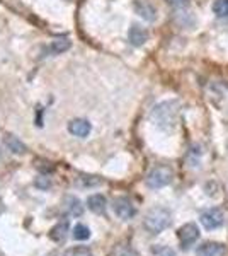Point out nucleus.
Here are the masks:
<instances>
[{"mask_svg":"<svg viewBox=\"0 0 228 256\" xmlns=\"http://www.w3.org/2000/svg\"><path fill=\"white\" fill-rule=\"evenodd\" d=\"M179 114V102L177 101H164L157 104L152 111V120L162 130H171L177 122Z\"/></svg>","mask_w":228,"mask_h":256,"instance_id":"nucleus-1","label":"nucleus"},{"mask_svg":"<svg viewBox=\"0 0 228 256\" xmlns=\"http://www.w3.org/2000/svg\"><path fill=\"white\" fill-rule=\"evenodd\" d=\"M171 212L164 207H155L145 216L143 218V227L150 234H160L162 230H165L171 226Z\"/></svg>","mask_w":228,"mask_h":256,"instance_id":"nucleus-2","label":"nucleus"},{"mask_svg":"<svg viewBox=\"0 0 228 256\" xmlns=\"http://www.w3.org/2000/svg\"><path fill=\"white\" fill-rule=\"evenodd\" d=\"M174 172L169 166H157L153 168L147 176V186L150 190H160L167 186L172 181Z\"/></svg>","mask_w":228,"mask_h":256,"instance_id":"nucleus-3","label":"nucleus"},{"mask_svg":"<svg viewBox=\"0 0 228 256\" xmlns=\"http://www.w3.org/2000/svg\"><path fill=\"white\" fill-rule=\"evenodd\" d=\"M203 227L206 230H215L218 227L223 226V220H225V216L220 208H210V210H205L200 217Z\"/></svg>","mask_w":228,"mask_h":256,"instance_id":"nucleus-4","label":"nucleus"},{"mask_svg":"<svg viewBox=\"0 0 228 256\" xmlns=\"http://www.w3.org/2000/svg\"><path fill=\"white\" fill-rule=\"evenodd\" d=\"M177 238H179L182 250H188L191 244H194V242L198 241V238H200V229H198L196 224L189 222V224H184L177 230Z\"/></svg>","mask_w":228,"mask_h":256,"instance_id":"nucleus-5","label":"nucleus"},{"mask_svg":"<svg viewBox=\"0 0 228 256\" xmlns=\"http://www.w3.org/2000/svg\"><path fill=\"white\" fill-rule=\"evenodd\" d=\"M113 208H114L116 216H118L119 218H123V220H130V218H133L135 214H136V208H135L133 202H131L130 198H126V196L116 198L114 204H113Z\"/></svg>","mask_w":228,"mask_h":256,"instance_id":"nucleus-6","label":"nucleus"},{"mask_svg":"<svg viewBox=\"0 0 228 256\" xmlns=\"http://www.w3.org/2000/svg\"><path fill=\"white\" fill-rule=\"evenodd\" d=\"M133 9L136 14H138L142 19L147 20V22H153V20L157 19V9L153 7V4L148 2V0H135Z\"/></svg>","mask_w":228,"mask_h":256,"instance_id":"nucleus-7","label":"nucleus"},{"mask_svg":"<svg viewBox=\"0 0 228 256\" xmlns=\"http://www.w3.org/2000/svg\"><path fill=\"white\" fill-rule=\"evenodd\" d=\"M148 31L145 30V28L138 26V24H133V26L130 28V31H128V40H130V43L133 44V46H143L145 43L148 41Z\"/></svg>","mask_w":228,"mask_h":256,"instance_id":"nucleus-8","label":"nucleus"},{"mask_svg":"<svg viewBox=\"0 0 228 256\" xmlns=\"http://www.w3.org/2000/svg\"><path fill=\"white\" fill-rule=\"evenodd\" d=\"M90 130H92V125H90L87 120L75 118V120H72V122L68 123V132L72 135H75V137L84 138V137H87V135L90 134Z\"/></svg>","mask_w":228,"mask_h":256,"instance_id":"nucleus-9","label":"nucleus"},{"mask_svg":"<svg viewBox=\"0 0 228 256\" xmlns=\"http://www.w3.org/2000/svg\"><path fill=\"white\" fill-rule=\"evenodd\" d=\"M227 250L222 242H205L203 246L198 248V256H225Z\"/></svg>","mask_w":228,"mask_h":256,"instance_id":"nucleus-10","label":"nucleus"},{"mask_svg":"<svg viewBox=\"0 0 228 256\" xmlns=\"http://www.w3.org/2000/svg\"><path fill=\"white\" fill-rule=\"evenodd\" d=\"M3 144H5V147L9 148L12 154L22 156V154H26V152H27V147L24 146V144L20 142L17 137H14V135H5V137H3Z\"/></svg>","mask_w":228,"mask_h":256,"instance_id":"nucleus-11","label":"nucleus"},{"mask_svg":"<svg viewBox=\"0 0 228 256\" xmlns=\"http://www.w3.org/2000/svg\"><path fill=\"white\" fill-rule=\"evenodd\" d=\"M87 207H89L95 214H104L106 207H107V202H106L104 196L97 193V195H90L89 196V200H87Z\"/></svg>","mask_w":228,"mask_h":256,"instance_id":"nucleus-12","label":"nucleus"},{"mask_svg":"<svg viewBox=\"0 0 228 256\" xmlns=\"http://www.w3.org/2000/svg\"><path fill=\"white\" fill-rule=\"evenodd\" d=\"M65 208H67L68 216H73V217H80L84 214V205L80 204V200L75 196H68L65 200Z\"/></svg>","mask_w":228,"mask_h":256,"instance_id":"nucleus-13","label":"nucleus"},{"mask_svg":"<svg viewBox=\"0 0 228 256\" xmlns=\"http://www.w3.org/2000/svg\"><path fill=\"white\" fill-rule=\"evenodd\" d=\"M70 46H72V43H70L67 38H58L49 44V52H51L53 55H60V53L67 52Z\"/></svg>","mask_w":228,"mask_h":256,"instance_id":"nucleus-14","label":"nucleus"},{"mask_svg":"<svg viewBox=\"0 0 228 256\" xmlns=\"http://www.w3.org/2000/svg\"><path fill=\"white\" fill-rule=\"evenodd\" d=\"M67 232H68V222H61V224H58L56 227H53V230H51L49 236H51L53 241L60 242L67 238Z\"/></svg>","mask_w":228,"mask_h":256,"instance_id":"nucleus-15","label":"nucleus"},{"mask_svg":"<svg viewBox=\"0 0 228 256\" xmlns=\"http://www.w3.org/2000/svg\"><path fill=\"white\" fill-rule=\"evenodd\" d=\"M211 9L217 18H228V0H215Z\"/></svg>","mask_w":228,"mask_h":256,"instance_id":"nucleus-16","label":"nucleus"},{"mask_svg":"<svg viewBox=\"0 0 228 256\" xmlns=\"http://www.w3.org/2000/svg\"><path fill=\"white\" fill-rule=\"evenodd\" d=\"M90 238V229L84 224H77L73 227V239L77 241H85V239Z\"/></svg>","mask_w":228,"mask_h":256,"instance_id":"nucleus-17","label":"nucleus"},{"mask_svg":"<svg viewBox=\"0 0 228 256\" xmlns=\"http://www.w3.org/2000/svg\"><path fill=\"white\" fill-rule=\"evenodd\" d=\"M61 256H92L89 248L85 246H77V248H72V250H67Z\"/></svg>","mask_w":228,"mask_h":256,"instance_id":"nucleus-18","label":"nucleus"},{"mask_svg":"<svg viewBox=\"0 0 228 256\" xmlns=\"http://www.w3.org/2000/svg\"><path fill=\"white\" fill-rule=\"evenodd\" d=\"M111 256H138V254H136V251L131 250L130 246L119 244V246H116L113 250V254H111Z\"/></svg>","mask_w":228,"mask_h":256,"instance_id":"nucleus-19","label":"nucleus"},{"mask_svg":"<svg viewBox=\"0 0 228 256\" xmlns=\"http://www.w3.org/2000/svg\"><path fill=\"white\" fill-rule=\"evenodd\" d=\"M155 256H176V253H174L171 248L162 246V248H157L155 250Z\"/></svg>","mask_w":228,"mask_h":256,"instance_id":"nucleus-20","label":"nucleus"},{"mask_svg":"<svg viewBox=\"0 0 228 256\" xmlns=\"http://www.w3.org/2000/svg\"><path fill=\"white\" fill-rule=\"evenodd\" d=\"M36 186H38V188H43V190H46V188L51 186V183H49V180H48V178L39 176L38 180H36Z\"/></svg>","mask_w":228,"mask_h":256,"instance_id":"nucleus-21","label":"nucleus"},{"mask_svg":"<svg viewBox=\"0 0 228 256\" xmlns=\"http://www.w3.org/2000/svg\"><path fill=\"white\" fill-rule=\"evenodd\" d=\"M167 2L171 4L172 7H182V6L188 4V0H167Z\"/></svg>","mask_w":228,"mask_h":256,"instance_id":"nucleus-22","label":"nucleus"}]
</instances>
